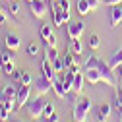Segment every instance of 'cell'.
<instances>
[{
  "instance_id": "d6986e66",
  "label": "cell",
  "mask_w": 122,
  "mask_h": 122,
  "mask_svg": "<svg viewBox=\"0 0 122 122\" xmlns=\"http://www.w3.org/2000/svg\"><path fill=\"white\" fill-rule=\"evenodd\" d=\"M120 64H122V49H118L112 56H111V60H109V66L114 70V68H120Z\"/></svg>"
},
{
  "instance_id": "ba28073f",
  "label": "cell",
  "mask_w": 122,
  "mask_h": 122,
  "mask_svg": "<svg viewBox=\"0 0 122 122\" xmlns=\"http://www.w3.org/2000/svg\"><path fill=\"white\" fill-rule=\"evenodd\" d=\"M85 81L91 83V85H95L101 81V72L97 66H91V68H85Z\"/></svg>"
},
{
  "instance_id": "7bdbcfd3",
  "label": "cell",
  "mask_w": 122,
  "mask_h": 122,
  "mask_svg": "<svg viewBox=\"0 0 122 122\" xmlns=\"http://www.w3.org/2000/svg\"><path fill=\"white\" fill-rule=\"evenodd\" d=\"M120 122H122V114H120Z\"/></svg>"
},
{
  "instance_id": "f1b7e54d",
  "label": "cell",
  "mask_w": 122,
  "mask_h": 122,
  "mask_svg": "<svg viewBox=\"0 0 122 122\" xmlns=\"http://www.w3.org/2000/svg\"><path fill=\"white\" fill-rule=\"evenodd\" d=\"M2 70H4L8 76H12L14 72H16V66H14V62H2Z\"/></svg>"
},
{
  "instance_id": "9c48e42d",
  "label": "cell",
  "mask_w": 122,
  "mask_h": 122,
  "mask_svg": "<svg viewBox=\"0 0 122 122\" xmlns=\"http://www.w3.org/2000/svg\"><path fill=\"white\" fill-rule=\"evenodd\" d=\"M64 23H70V12L58 8V10L54 12V25L60 27V25H64Z\"/></svg>"
},
{
  "instance_id": "5b68a950",
  "label": "cell",
  "mask_w": 122,
  "mask_h": 122,
  "mask_svg": "<svg viewBox=\"0 0 122 122\" xmlns=\"http://www.w3.org/2000/svg\"><path fill=\"white\" fill-rule=\"evenodd\" d=\"M29 97H31V85H21L18 89V97H16V109H21L23 105L29 103Z\"/></svg>"
},
{
  "instance_id": "7c38bea8",
  "label": "cell",
  "mask_w": 122,
  "mask_h": 122,
  "mask_svg": "<svg viewBox=\"0 0 122 122\" xmlns=\"http://www.w3.org/2000/svg\"><path fill=\"white\" fill-rule=\"evenodd\" d=\"M18 97V87L14 83H8L4 89H2V101H8V99H16Z\"/></svg>"
},
{
  "instance_id": "277c9868",
  "label": "cell",
  "mask_w": 122,
  "mask_h": 122,
  "mask_svg": "<svg viewBox=\"0 0 122 122\" xmlns=\"http://www.w3.org/2000/svg\"><path fill=\"white\" fill-rule=\"evenodd\" d=\"M66 33L70 39H80L85 33V23L83 21H70L66 25Z\"/></svg>"
},
{
  "instance_id": "3957f363",
  "label": "cell",
  "mask_w": 122,
  "mask_h": 122,
  "mask_svg": "<svg viewBox=\"0 0 122 122\" xmlns=\"http://www.w3.org/2000/svg\"><path fill=\"white\" fill-rule=\"evenodd\" d=\"M45 107H47V101L43 97H37V99H31L27 103V114L31 118H43L45 114Z\"/></svg>"
},
{
  "instance_id": "836d02e7",
  "label": "cell",
  "mask_w": 122,
  "mask_h": 122,
  "mask_svg": "<svg viewBox=\"0 0 122 122\" xmlns=\"http://www.w3.org/2000/svg\"><path fill=\"white\" fill-rule=\"evenodd\" d=\"M52 112H54V107H52L51 103H47V107H45V114H43V118H45V116H51Z\"/></svg>"
},
{
  "instance_id": "7a4b0ae2",
  "label": "cell",
  "mask_w": 122,
  "mask_h": 122,
  "mask_svg": "<svg viewBox=\"0 0 122 122\" xmlns=\"http://www.w3.org/2000/svg\"><path fill=\"white\" fill-rule=\"evenodd\" d=\"M97 68H99V72H101V81L103 83H107V85H111V87H116V85H120V81L114 78V74H112V68L109 66V62H105V60H97Z\"/></svg>"
},
{
  "instance_id": "7402d4cb",
  "label": "cell",
  "mask_w": 122,
  "mask_h": 122,
  "mask_svg": "<svg viewBox=\"0 0 122 122\" xmlns=\"http://www.w3.org/2000/svg\"><path fill=\"white\" fill-rule=\"evenodd\" d=\"M89 12H91V6L87 0H78V14L80 16H87Z\"/></svg>"
},
{
  "instance_id": "8fae6325",
  "label": "cell",
  "mask_w": 122,
  "mask_h": 122,
  "mask_svg": "<svg viewBox=\"0 0 122 122\" xmlns=\"http://www.w3.org/2000/svg\"><path fill=\"white\" fill-rule=\"evenodd\" d=\"M56 72H54V68H52V62H51V60H47V58H43V76H45V78H47V80H54L56 78V76H54Z\"/></svg>"
},
{
  "instance_id": "8992f818",
  "label": "cell",
  "mask_w": 122,
  "mask_h": 122,
  "mask_svg": "<svg viewBox=\"0 0 122 122\" xmlns=\"http://www.w3.org/2000/svg\"><path fill=\"white\" fill-rule=\"evenodd\" d=\"M51 89H52V81H51V80H47L45 76L37 80V83H35V93H37V97H43V95H47Z\"/></svg>"
},
{
  "instance_id": "b9f144b4",
  "label": "cell",
  "mask_w": 122,
  "mask_h": 122,
  "mask_svg": "<svg viewBox=\"0 0 122 122\" xmlns=\"http://www.w3.org/2000/svg\"><path fill=\"white\" fill-rule=\"evenodd\" d=\"M118 89H122V83H120V85H118Z\"/></svg>"
},
{
  "instance_id": "e0dca14e",
  "label": "cell",
  "mask_w": 122,
  "mask_h": 122,
  "mask_svg": "<svg viewBox=\"0 0 122 122\" xmlns=\"http://www.w3.org/2000/svg\"><path fill=\"white\" fill-rule=\"evenodd\" d=\"M83 81H85V74H76V80H74V93L78 95V93H81V89H83Z\"/></svg>"
},
{
  "instance_id": "f35d334b",
  "label": "cell",
  "mask_w": 122,
  "mask_h": 122,
  "mask_svg": "<svg viewBox=\"0 0 122 122\" xmlns=\"http://www.w3.org/2000/svg\"><path fill=\"white\" fill-rule=\"evenodd\" d=\"M58 2H60V8H62V10L70 12V2H68V0H58Z\"/></svg>"
},
{
  "instance_id": "d590c367",
  "label": "cell",
  "mask_w": 122,
  "mask_h": 122,
  "mask_svg": "<svg viewBox=\"0 0 122 122\" xmlns=\"http://www.w3.org/2000/svg\"><path fill=\"white\" fill-rule=\"evenodd\" d=\"M89 2V6H91V10H95V8H99L101 4H103V0H87Z\"/></svg>"
},
{
  "instance_id": "4fadbf2b",
  "label": "cell",
  "mask_w": 122,
  "mask_h": 122,
  "mask_svg": "<svg viewBox=\"0 0 122 122\" xmlns=\"http://www.w3.org/2000/svg\"><path fill=\"white\" fill-rule=\"evenodd\" d=\"M120 21H122V10H120V6H111V25L116 27Z\"/></svg>"
},
{
  "instance_id": "74e56055",
  "label": "cell",
  "mask_w": 122,
  "mask_h": 122,
  "mask_svg": "<svg viewBox=\"0 0 122 122\" xmlns=\"http://www.w3.org/2000/svg\"><path fill=\"white\" fill-rule=\"evenodd\" d=\"M56 41H58V39H56V35L52 33V35L47 39V45H51V47H56Z\"/></svg>"
},
{
  "instance_id": "d6a6232c",
  "label": "cell",
  "mask_w": 122,
  "mask_h": 122,
  "mask_svg": "<svg viewBox=\"0 0 122 122\" xmlns=\"http://www.w3.org/2000/svg\"><path fill=\"white\" fill-rule=\"evenodd\" d=\"M43 122H60V116H58V114H56V111H54L51 116H45V118H43Z\"/></svg>"
},
{
  "instance_id": "60d3db41",
  "label": "cell",
  "mask_w": 122,
  "mask_h": 122,
  "mask_svg": "<svg viewBox=\"0 0 122 122\" xmlns=\"http://www.w3.org/2000/svg\"><path fill=\"white\" fill-rule=\"evenodd\" d=\"M120 74H122V64H120Z\"/></svg>"
},
{
  "instance_id": "f546056e",
  "label": "cell",
  "mask_w": 122,
  "mask_h": 122,
  "mask_svg": "<svg viewBox=\"0 0 122 122\" xmlns=\"http://www.w3.org/2000/svg\"><path fill=\"white\" fill-rule=\"evenodd\" d=\"M52 68H54V72H62L66 66H64V60L62 58H56L54 62H52Z\"/></svg>"
},
{
  "instance_id": "bcb514c9",
  "label": "cell",
  "mask_w": 122,
  "mask_h": 122,
  "mask_svg": "<svg viewBox=\"0 0 122 122\" xmlns=\"http://www.w3.org/2000/svg\"><path fill=\"white\" fill-rule=\"evenodd\" d=\"M120 10H122V4H120Z\"/></svg>"
},
{
  "instance_id": "e575fe53",
  "label": "cell",
  "mask_w": 122,
  "mask_h": 122,
  "mask_svg": "<svg viewBox=\"0 0 122 122\" xmlns=\"http://www.w3.org/2000/svg\"><path fill=\"white\" fill-rule=\"evenodd\" d=\"M103 4L105 6H120L122 0H103Z\"/></svg>"
},
{
  "instance_id": "4dcf8cb0",
  "label": "cell",
  "mask_w": 122,
  "mask_h": 122,
  "mask_svg": "<svg viewBox=\"0 0 122 122\" xmlns=\"http://www.w3.org/2000/svg\"><path fill=\"white\" fill-rule=\"evenodd\" d=\"M99 45H101V39H99V35H93V37L89 39V47L93 49V51H97V49H99Z\"/></svg>"
},
{
  "instance_id": "83f0119b",
  "label": "cell",
  "mask_w": 122,
  "mask_h": 122,
  "mask_svg": "<svg viewBox=\"0 0 122 122\" xmlns=\"http://www.w3.org/2000/svg\"><path fill=\"white\" fill-rule=\"evenodd\" d=\"M10 114H12V112H10L8 109H6V105L2 103V105H0V120H4V122H8Z\"/></svg>"
},
{
  "instance_id": "9a60e30c",
  "label": "cell",
  "mask_w": 122,
  "mask_h": 122,
  "mask_svg": "<svg viewBox=\"0 0 122 122\" xmlns=\"http://www.w3.org/2000/svg\"><path fill=\"white\" fill-rule=\"evenodd\" d=\"M4 43H6V47L12 49V51H18V49H20V37L14 35V33H8L6 39H4Z\"/></svg>"
},
{
  "instance_id": "1f68e13d",
  "label": "cell",
  "mask_w": 122,
  "mask_h": 122,
  "mask_svg": "<svg viewBox=\"0 0 122 122\" xmlns=\"http://www.w3.org/2000/svg\"><path fill=\"white\" fill-rule=\"evenodd\" d=\"M27 54H29V56H37V54H39V47H37L35 43H31V45L27 47Z\"/></svg>"
},
{
  "instance_id": "2e32d148",
  "label": "cell",
  "mask_w": 122,
  "mask_h": 122,
  "mask_svg": "<svg viewBox=\"0 0 122 122\" xmlns=\"http://www.w3.org/2000/svg\"><path fill=\"white\" fill-rule=\"evenodd\" d=\"M52 87H54V93H56V97L58 99H64L68 93H66V89H64V83H62V80H52Z\"/></svg>"
},
{
  "instance_id": "ac0fdd59",
  "label": "cell",
  "mask_w": 122,
  "mask_h": 122,
  "mask_svg": "<svg viewBox=\"0 0 122 122\" xmlns=\"http://www.w3.org/2000/svg\"><path fill=\"white\" fill-rule=\"evenodd\" d=\"M14 76H16V80H18L20 83H23V85H29V83H31V74H29V72L16 70V72H14Z\"/></svg>"
},
{
  "instance_id": "f6af8a7d",
  "label": "cell",
  "mask_w": 122,
  "mask_h": 122,
  "mask_svg": "<svg viewBox=\"0 0 122 122\" xmlns=\"http://www.w3.org/2000/svg\"><path fill=\"white\" fill-rule=\"evenodd\" d=\"M0 68H2V62H0Z\"/></svg>"
},
{
  "instance_id": "603a6c76",
  "label": "cell",
  "mask_w": 122,
  "mask_h": 122,
  "mask_svg": "<svg viewBox=\"0 0 122 122\" xmlns=\"http://www.w3.org/2000/svg\"><path fill=\"white\" fill-rule=\"evenodd\" d=\"M39 35H41V39L47 43V39L52 35V27L49 25V23H45V25H41V29H39Z\"/></svg>"
},
{
  "instance_id": "52a82bcc",
  "label": "cell",
  "mask_w": 122,
  "mask_h": 122,
  "mask_svg": "<svg viewBox=\"0 0 122 122\" xmlns=\"http://www.w3.org/2000/svg\"><path fill=\"white\" fill-rule=\"evenodd\" d=\"M29 8H31L35 18L45 20V16H47V4H43L41 0H33V2H29Z\"/></svg>"
},
{
  "instance_id": "5bb4252c",
  "label": "cell",
  "mask_w": 122,
  "mask_h": 122,
  "mask_svg": "<svg viewBox=\"0 0 122 122\" xmlns=\"http://www.w3.org/2000/svg\"><path fill=\"white\" fill-rule=\"evenodd\" d=\"M74 80H76V74H72L70 70H66L64 78H62V83H64V89H66V93H70V91L74 89Z\"/></svg>"
},
{
  "instance_id": "d4e9b609",
  "label": "cell",
  "mask_w": 122,
  "mask_h": 122,
  "mask_svg": "<svg viewBox=\"0 0 122 122\" xmlns=\"http://www.w3.org/2000/svg\"><path fill=\"white\" fill-rule=\"evenodd\" d=\"M0 62H14V51L6 47V51H2L0 54Z\"/></svg>"
},
{
  "instance_id": "ab89813d",
  "label": "cell",
  "mask_w": 122,
  "mask_h": 122,
  "mask_svg": "<svg viewBox=\"0 0 122 122\" xmlns=\"http://www.w3.org/2000/svg\"><path fill=\"white\" fill-rule=\"evenodd\" d=\"M68 70H70V72H72V74H80V66H78V62H76V64H74V66H70V68H68Z\"/></svg>"
},
{
  "instance_id": "6da1fadb",
  "label": "cell",
  "mask_w": 122,
  "mask_h": 122,
  "mask_svg": "<svg viewBox=\"0 0 122 122\" xmlns=\"http://www.w3.org/2000/svg\"><path fill=\"white\" fill-rule=\"evenodd\" d=\"M89 111H91V99L80 97L74 105V120L76 122H89Z\"/></svg>"
},
{
  "instance_id": "44dd1931",
  "label": "cell",
  "mask_w": 122,
  "mask_h": 122,
  "mask_svg": "<svg viewBox=\"0 0 122 122\" xmlns=\"http://www.w3.org/2000/svg\"><path fill=\"white\" fill-rule=\"evenodd\" d=\"M68 51H70V52H74V54H81L83 47H81L80 39H70V43H68Z\"/></svg>"
},
{
  "instance_id": "ee69618b",
  "label": "cell",
  "mask_w": 122,
  "mask_h": 122,
  "mask_svg": "<svg viewBox=\"0 0 122 122\" xmlns=\"http://www.w3.org/2000/svg\"><path fill=\"white\" fill-rule=\"evenodd\" d=\"M27 2H33V0H27Z\"/></svg>"
},
{
  "instance_id": "ffe728a7",
  "label": "cell",
  "mask_w": 122,
  "mask_h": 122,
  "mask_svg": "<svg viewBox=\"0 0 122 122\" xmlns=\"http://www.w3.org/2000/svg\"><path fill=\"white\" fill-rule=\"evenodd\" d=\"M8 10H10V14H12V18L20 23V4H18V0H10Z\"/></svg>"
},
{
  "instance_id": "484cf974",
  "label": "cell",
  "mask_w": 122,
  "mask_h": 122,
  "mask_svg": "<svg viewBox=\"0 0 122 122\" xmlns=\"http://www.w3.org/2000/svg\"><path fill=\"white\" fill-rule=\"evenodd\" d=\"M62 60H64V66H66V68H70V66H74V64H76V54L68 51V52L64 54V58H62Z\"/></svg>"
},
{
  "instance_id": "30bf717a",
  "label": "cell",
  "mask_w": 122,
  "mask_h": 122,
  "mask_svg": "<svg viewBox=\"0 0 122 122\" xmlns=\"http://www.w3.org/2000/svg\"><path fill=\"white\" fill-rule=\"evenodd\" d=\"M111 111H112V107L109 103H103L97 109V122H107L109 116H111Z\"/></svg>"
},
{
  "instance_id": "cb8c5ba5",
  "label": "cell",
  "mask_w": 122,
  "mask_h": 122,
  "mask_svg": "<svg viewBox=\"0 0 122 122\" xmlns=\"http://www.w3.org/2000/svg\"><path fill=\"white\" fill-rule=\"evenodd\" d=\"M45 58H47V60H51V62H54V60L58 58L56 47H51V45H47V49H45Z\"/></svg>"
},
{
  "instance_id": "8d00e7d4",
  "label": "cell",
  "mask_w": 122,
  "mask_h": 122,
  "mask_svg": "<svg viewBox=\"0 0 122 122\" xmlns=\"http://www.w3.org/2000/svg\"><path fill=\"white\" fill-rule=\"evenodd\" d=\"M116 107L122 111V89H118V95H116Z\"/></svg>"
},
{
  "instance_id": "4316f807",
  "label": "cell",
  "mask_w": 122,
  "mask_h": 122,
  "mask_svg": "<svg viewBox=\"0 0 122 122\" xmlns=\"http://www.w3.org/2000/svg\"><path fill=\"white\" fill-rule=\"evenodd\" d=\"M10 16H12L10 10H6L4 6H0V23H6V21L10 20Z\"/></svg>"
}]
</instances>
